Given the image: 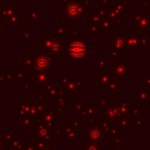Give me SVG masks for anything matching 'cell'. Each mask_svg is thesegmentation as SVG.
<instances>
[{"label": "cell", "mask_w": 150, "mask_h": 150, "mask_svg": "<svg viewBox=\"0 0 150 150\" xmlns=\"http://www.w3.org/2000/svg\"><path fill=\"white\" fill-rule=\"evenodd\" d=\"M70 50H71V54H72V56H74L75 58H79V57H81L82 54H84V52H86V48H84V46L82 45V44L74 43L72 46H71Z\"/></svg>", "instance_id": "obj_1"}, {"label": "cell", "mask_w": 150, "mask_h": 150, "mask_svg": "<svg viewBox=\"0 0 150 150\" xmlns=\"http://www.w3.org/2000/svg\"><path fill=\"white\" fill-rule=\"evenodd\" d=\"M47 64H48L47 60L44 58H39V59H37V61H36V66L40 69L45 68V67L47 66Z\"/></svg>", "instance_id": "obj_2"}]
</instances>
